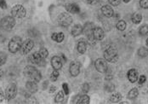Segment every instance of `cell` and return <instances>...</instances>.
<instances>
[{
    "mask_svg": "<svg viewBox=\"0 0 148 104\" xmlns=\"http://www.w3.org/2000/svg\"><path fill=\"white\" fill-rule=\"evenodd\" d=\"M24 75L29 79L35 82H39L42 79L41 73L33 66H27L24 68Z\"/></svg>",
    "mask_w": 148,
    "mask_h": 104,
    "instance_id": "cell-1",
    "label": "cell"
},
{
    "mask_svg": "<svg viewBox=\"0 0 148 104\" xmlns=\"http://www.w3.org/2000/svg\"><path fill=\"white\" fill-rule=\"evenodd\" d=\"M15 25V20L14 16L7 15L2 19L0 22V28L3 31H10Z\"/></svg>",
    "mask_w": 148,
    "mask_h": 104,
    "instance_id": "cell-2",
    "label": "cell"
},
{
    "mask_svg": "<svg viewBox=\"0 0 148 104\" xmlns=\"http://www.w3.org/2000/svg\"><path fill=\"white\" fill-rule=\"evenodd\" d=\"M104 57L105 60L109 61V62H115L118 61L119 55L118 51L115 48L113 47H108L104 51Z\"/></svg>",
    "mask_w": 148,
    "mask_h": 104,
    "instance_id": "cell-3",
    "label": "cell"
},
{
    "mask_svg": "<svg viewBox=\"0 0 148 104\" xmlns=\"http://www.w3.org/2000/svg\"><path fill=\"white\" fill-rule=\"evenodd\" d=\"M21 45H22L21 39L18 36L13 37L9 43V50L11 53H16L21 50Z\"/></svg>",
    "mask_w": 148,
    "mask_h": 104,
    "instance_id": "cell-4",
    "label": "cell"
},
{
    "mask_svg": "<svg viewBox=\"0 0 148 104\" xmlns=\"http://www.w3.org/2000/svg\"><path fill=\"white\" fill-rule=\"evenodd\" d=\"M72 22H73V18L67 13H61L58 16V23L60 26H61L63 28L69 27Z\"/></svg>",
    "mask_w": 148,
    "mask_h": 104,
    "instance_id": "cell-5",
    "label": "cell"
},
{
    "mask_svg": "<svg viewBox=\"0 0 148 104\" xmlns=\"http://www.w3.org/2000/svg\"><path fill=\"white\" fill-rule=\"evenodd\" d=\"M17 94V87L15 83H10L5 90V98L8 101H10L12 99H14L16 96Z\"/></svg>",
    "mask_w": 148,
    "mask_h": 104,
    "instance_id": "cell-6",
    "label": "cell"
},
{
    "mask_svg": "<svg viewBox=\"0 0 148 104\" xmlns=\"http://www.w3.org/2000/svg\"><path fill=\"white\" fill-rule=\"evenodd\" d=\"M45 58H44L39 51L34 52L33 54H32L29 56V61H31V63L38 65V66H44L45 64Z\"/></svg>",
    "mask_w": 148,
    "mask_h": 104,
    "instance_id": "cell-7",
    "label": "cell"
},
{
    "mask_svg": "<svg viewBox=\"0 0 148 104\" xmlns=\"http://www.w3.org/2000/svg\"><path fill=\"white\" fill-rule=\"evenodd\" d=\"M26 14H27V11L25 8L21 4L15 5L11 10V15L16 18H23L26 16Z\"/></svg>",
    "mask_w": 148,
    "mask_h": 104,
    "instance_id": "cell-8",
    "label": "cell"
},
{
    "mask_svg": "<svg viewBox=\"0 0 148 104\" xmlns=\"http://www.w3.org/2000/svg\"><path fill=\"white\" fill-rule=\"evenodd\" d=\"M34 46V43L32 39H27L25 40L23 43H22V45H21V53L22 55H27L28 54L30 51L32 50Z\"/></svg>",
    "mask_w": 148,
    "mask_h": 104,
    "instance_id": "cell-9",
    "label": "cell"
},
{
    "mask_svg": "<svg viewBox=\"0 0 148 104\" xmlns=\"http://www.w3.org/2000/svg\"><path fill=\"white\" fill-rule=\"evenodd\" d=\"M95 69L99 72V73H106L108 69V67H107V64H106V61L104 59L101 58H99L95 61Z\"/></svg>",
    "mask_w": 148,
    "mask_h": 104,
    "instance_id": "cell-10",
    "label": "cell"
},
{
    "mask_svg": "<svg viewBox=\"0 0 148 104\" xmlns=\"http://www.w3.org/2000/svg\"><path fill=\"white\" fill-rule=\"evenodd\" d=\"M80 67H81V64L79 61H72L70 65V68H69L71 75L73 77H77L80 73Z\"/></svg>",
    "mask_w": 148,
    "mask_h": 104,
    "instance_id": "cell-11",
    "label": "cell"
},
{
    "mask_svg": "<svg viewBox=\"0 0 148 104\" xmlns=\"http://www.w3.org/2000/svg\"><path fill=\"white\" fill-rule=\"evenodd\" d=\"M5 74H6V77H7L8 79L13 80V79H15L19 76V70L15 67H10L8 68Z\"/></svg>",
    "mask_w": 148,
    "mask_h": 104,
    "instance_id": "cell-12",
    "label": "cell"
},
{
    "mask_svg": "<svg viewBox=\"0 0 148 104\" xmlns=\"http://www.w3.org/2000/svg\"><path fill=\"white\" fill-rule=\"evenodd\" d=\"M95 29V26L92 22H87L84 27L83 28V32L87 36V38H91V37H94L93 36V32Z\"/></svg>",
    "mask_w": 148,
    "mask_h": 104,
    "instance_id": "cell-13",
    "label": "cell"
},
{
    "mask_svg": "<svg viewBox=\"0 0 148 104\" xmlns=\"http://www.w3.org/2000/svg\"><path fill=\"white\" fill-rule=\"evenodd\" d=\"M51 65L55 70H60L62 67V60L58 56H55L51 59Z\"/></svg>",
    "mask_w": 148,
    "mask_h": 104,
    "instance_id": "cell-14",
    "label": "cell"
},
{
    "mask_svg": "<svg viewBox=\"0 0 148 104\" xmlns=\"http://www.w3.org/2000/svg\"><path fill=\"white\" fill-rule=\"evenodd\" d=\"M93 36L96 40H102L105 37V32L101 28H95L93 32Z\"/></svg>",
    "mask_w": 148,
    "mask_h": 104,
    "instance_id": "cell-15",
    "label": "cell"
},
{
    "mask_svg": "<svg viewBox=\"0 0 148 104\" xmlns=\"http://www.w3.org/2000/svg\"><path fill=\"white\" fill-rule=\"evenodd\" d=\"M66 10L72 14H77L80 12V8L76 3H67L66 5Z\"/></svg>",
    "mask_w": 148,
    "mask_h": 104,
    "instance_id": "cell-16",
    "label": "cell"
},
{
    "mask_svg": "<svg viewBox=\"0 0 148 104\" xmlns=\"http://www.w3.org/2000/svg\"><path fill=\"white\" fill-rule=\"evenodd\" d=\"M37 82L35 81H32V80H29L27 82L26 84V88L27 89V90L31 92V93H35L38 91V85L36 84Z\"/></svg>",
    "mask_w": 148,
    "mask_h": 104,
    "instance_id": "cell-17",
    "label": "cell"
},
{
    "mask_svg": "<svg viewBox=\"0 0 148 104\" xmlns=\"http://www.w3.org/2000/svg\"><path fill=\"white\" fill-rule=\"evenodd\" d=\"M128 79L131 83H134L138 80L139 76H138V72L136 69H130L128 72Z\"/></svg>",
    "mask_w": 148,
    "mask_h": 104,
    "instance_id": "cell-18",
    "label": "cell"
},
{
    "mask_svg": "<svg viewBox=\"0 0 148 104\" xmlns=\"http://www.w3.org/2000/svg\"><path fill=\"white\" fill-rule=\"evenodd\" d=\"M101 11H102V14H103L106 17H112L113 14H114V12H113V10H112V8L110 6V5H104L103 7L101 8Z\"/></svg>",
    "mask_w": 148,
    "mask_h": 104,
    "instance_id": "cell-19",
    "label": "cell"
},
{
    "mask_svg": "<svg viewBox=\"0 0 148 104\" xmlns=\"http://www.w3.org/2000/svg\"><path fill=\"white\" fill-rule=\"evenodd\" d=\"M83 32V27L79 24H76L74 25V27L72 29V35L74 37H77L79 36L81 33Z\"/></svg>",
    "mask_w": 148,
    "mask_h": 104,
    "instance_id": "cell-20",
    "label": "cell"
},
{
    "mask_svg": "<svg viewBox=\"0 0 148 104\" xmlns=\"http://www.w3.org/2000/svg\"><path fill=\"white\" fill-rule=\"evenodd\" d=\"M64 33L63 32H54L52 34V39L57 43H60L64 39Z\"/></svg>",
    "mask_w": 148,
    "mask_h": 104,
    "instance_id": "cell-21",
    "label": "cell"
},
{
    "mask_svg": "<svg viewBox=\"0 0 148 104\" xmlns=\"http://www.w3.org/2000/svg\"><path fill=\"white\" fill-rule=\"evenodd\" d=\"M86 50H87V44H86V42H84L83 40L79 41L78 44H77V50H78V52L80 54H84V53H85Z\"/></svg>",
    "mask_w": 148,
    "mask_h": 104,
    "instance_id": "cell-22",
    "label": "cell"
},
{
    "mask_svg": "<svg viewBox=\"0 0 148 104\" xmlns=\"http://www.w3.org/2000/svg\"><path fill=\"white\" fill-rule=\"evenodd\" d=\"M121 99H122V95L119 92H115L110 96V101L112 103H119Z\"/></svg>",
    "mask_w": 148,
    "mask_h": 104,
    "instance_id": "cell-23",
    "label": "cell"
},
{
    "mask_svg": "<svg viewBox=\"0 0 148 104\" xmlns=\"http://www.w3.org/2000/svg\"><path fill=\"white\" fill-rule=\"evenodd\" d=\"M138 95H139L138 90L136 89V88H134V89H132L130 92H129V94H128V98L130 99V100H134V99H135V98L138 96Z\"/></svg>",
    "mask_w": 148,
    "mask_h": 104,
    "instance_id": "cell-24",
    "label": "cell"
},
{
    "mask_svg": "<svg viewBox=\"0 0 148 104\" xmlns=\"http://www.w3.org/2000/svg\"><path fill=\"white\" fill-rule=\"evenodd\" d=\"M131 20H132V21H133L134 24H139L142 21V16H141L140 14H139V13H135V14H134L132 15Z\"/></svg>",
    "mask_w": 148,
    "mask_h": 104,
    "instance_id": "cell-25",
    "label": "cell"
},
{
    "mask_svg": "<svg viewBox=\"0 0 148 104\" xmlns=\"http://www.w3.org/2000/svg\"><path fill=\"white\" fill-rule=\"evenodd\" d=\"M7 58H8L7 54L3 51H0V67L6 63Z\"/></svg>",
    "mask_w": 148,
    "mask_h": 104,
    "instance_id": "cell-26",
    "label": "cell"
},
{
    "mask_svg": "<svg viewBox=\"0 0 148 104\" xmlns=\"http://www.w3.org/2000/svg\"><path fill=\"white\" fill-rule=\"evenodd\" d=\"M138 55L140 57H147L148 56V50L145 47H141L138 50Z\"/></svg>",
    "mask_w": 148,
    "mask_h": 104,
    "instance_id": "cell-27",
    "label": "cell"
},
{
    "mask_svg": "<svg viewBox=\"0 0 148 104\" xmlns=\"http://www.w3.org/2000/svg\"><path fill=\"white\" fill-rule=\"evenodd\" d=\"M77 104H88V103H89V97L88 96L84 95V96H81V97L78 99V101L77 102Z\"/></svg>",
    "mask_w": 148,
    "mask_h": 104,
    "instance_id": "cell-28",
    "label": "cell"
},
{
    "mask_svg": "<svg viewBox=\"0 0 148 104\" xmlns=\"http://www.w3.org/2000/svg\"><path fill=\"white\" fill-rule=\"evenodd\" d=\"M64 100V93L62 91H59L57 93V95L56 96V98H55V102L56 103H62Z\"/></svg>",
    "mask_w": 148,
    "mask_h": 104,
    "instance_id": "cell-29",
    "label": "cell"
},
{
    "mask_svg": "<svg viewBox=\"0 0 148 104\" xmlns=\"http://www.w3.org/2000/svg\"><path fill=\"white\" fill-rule=\"evenodd\" d=\"M139 33L140 36H146L148 34V25H143L140 28Z\"/></svg>",
    "mask_w": 148,
    "mask_h": 104,
    "instance_id": "cell-30",
    "label": "cell"
},
{
    "mask_svg": "<svg viewBox=\"0 0 148 104\" xmlns=\"http://www.w3.org/2000/svg\"><path fill=\"white\" fill-rule=\"evenodd\" d=\"M117 28L119 30V31H123L126 28V22L124 21H119V22L117 23Z\"/></svg>",
    "mask_w": 148,
    "mask_h": 104,
    "instance_id": "cell-31",
    "label": "cell"
},
{
    "mask_svg": "<svg viewBox=\"0 0 148 104\" xmlns=\"http://www.w3.org/2000/svg\"><path fill=\"white\" fill-rule=\"evenodd\" d=\"M58 77H59V72L57 70H56V71H53L52 72V74L50 75V79L52 81H56Z\"/></svg>",
    "mask_w": 148,
    "mask_h": 104,
    "instance_id": "cell-32",
    "label": "cell"
},
{
    "mask_svg": "<svg viewBox=\"0 0 148 104\" xmlns=\"http://www.w3.org/2000/svg\"><path fill=\"white\" fill-rule=\"evenodd\" d=\"M39 53H40V55H41L44 58L48 57V56H49V51H48V50L45 49V48H41V49L39 50Z\"/></svg>",
    "mask_w": 148,
    "mask_h": 104,
    "instance_id": "cell-33",
    "label": "cell"
},
{
    "mask_svg": "<svg viewBox=\"0 0 148 104\" xmlns=\"http://www.w3.org/2000/svg\"><path fill=\"white\" fill-rule=\"evenodd\" d=\"M105 90H106V91H108V92H112V91H114V90H115V86H114V85H112V84H107V85H106V86H105Z\"/></svg>",
    "mask_w": 148,
    "mask_h": 104,
    "instance_id": "cell-34",
    "label": "cell"
},
{
    "mask_svg": "<svg viewBox=\"0 0 148 104\" xmlns=\"http://www.w3.org/2000/svg\"><path fill=\"white\" fill-rule=\"evenodd\" d=\"M140 5L142 9H148V0H140Z\"/></svg>",
    "mask_w": 148,
    "mask_h": 104,
    "instance_id": "cell-35",
    "label": "cell"
},
{
    "mask_svg": "<svg viewBox=\"0 0 148 104\" xmlns=\"http://www.w3.org/2000/svg\"><path fill=\"white\" fill-rule=\"evenodd\" d=\"M146 80H147V78H146V76L145 75H141L140 78H139V85H143L145 82H146Z\"/></svg>",
    "mask_w": 148,
    "mask_h": 104,
    "instance_id": "cell-36",
    "label": "cell"
},
{
    "mask_svg": "<svg viewBox=\"0 0 148 104\" xmlns=\"http://www.w3.org/2000/svg\"><path fill=\"white\" fill-rule=\"evenodd\" d=\"M82 90H83V92H84V93H87V92H88V91L89 90V84H87V83L84 84V85H83V86H82Z\"/></svg>",
    "mask_w": 148,
    "mask_h": 104,
    "instance_id": "cell-37",
    "label": "cell"
},
{
    "mask_svg": "<svg viewBox=\"0 0 148 104\" xmlns=\"http://www.w3.org/2000/svg\"><path fill=\"white\" fill-rule=\"evenodd\" d=\"M108 2L113 6H118L119 3H121V0H108Z\"/></svg>",
    "mask_w": 148,
    "mask_h": 104,
    "instance_id": "cell-38",
    "label": "cell"
},
{
    "mask_svg": "<svg viewBox=\"0 0 148 104\" xmlns=\"http://www.w3.org/2000/svg\"><path fill=\"white\" fill-rule=\"evenodd\" d=\"M0 8L3 9V10L7 8V3H6L5 0H0Z\"/></svg>",
    "mask_w": 148,
    "mask_h": 104,
    "instance_id": "cell-39",
    "label": "cell"
},
{
    "mask_svg": "<svg viewBox=\"0 0 148 104\" xmlns=\"http://www.w3.org/2000/svg\"><path fill=\"white\" fill-rule=\"evenodd\" d=\"M4 99H5V94L3 91V90L0 88V103H3Z\"/></svg>",
    "mask_w": 148,
    "mask_h": 104,
    "instance_id": "cell-40",
    "label": "cell"
},
{
    "mask_svg": "<svg viewBox=\"0 0 148 104\" xmlns=\"http://www.w3.org/2000/svg\"><path fill=\"white\" fill-rule=\"evenodd\" d=\"M63 90H64V92H65L66 95H67L69 93V88H68L67 84H66V83L63 84Z\"/></svg>",
    "mask_w": 148,
    "mask_h": 104,
    "instance_id": "cell-41",
    "label": "cell"
},
{
    "mask_svg": "<svg viewBox=\"0 0 148 104\" xmlns=\"http://www.w3.org/2000/svg\"><path fill=\"white\" fill-rule=\"evenodd\" d=\"M86 1H87V3H88L89 4L94 5V4H96V3H98L100 0H86Z\"/></svg>",
    "mask_w": 148,
    "mask_h": 104,
    "instance_id": "cell-42",
    "label": "cell"
},
{
    "mask_svg": "<svg viewBox=\"0 0 148 104\" xmlns=\"http://www.w3.org/2000/svg\"><path fill=\"white\" fill-rule=\"evenodd\" d=\"M3 75H4V71H3V69H0V81H1V79H3Z\"/></svg>",
    "mask_w": 148,
    "mask_h": 104,
    "instance_id": "cell-43",
    "label": "cell"
},
{
    "mask_svg": "<svg viewBox=\"0 0 148 104\" xmlns=\"http://www.w3.org/2000/svg\"><path fill=\"white\" fill-rule=\"evenodd\" d=\"M56 90V87H55V86H51L50 87V90H49V92L50 93H53V92H55V90Z\"/></svg>",
    "mask_w": 148,
    "mask_h": 104,
    "instance_id": "cell-44",
    "label": "cell"
},
{
    "mask_svg": "<svg viewBox=\"0 0 148 104\" xmlns=\"http://www.w3.org/2000/svg\"><path fill=\"white\" fill-rule=\"evenodd\" d=\"M123 1L124 3H129V2H130V0H123Z\"/></svg>",
    "mask_w": 148,
    "mask_h": 104,
    "instance_id": "cell-45",
    "label": "cell"
},
{
    "mask_svg": "<svg viewBox=\"0 0 148 104\" xmlns=\"http://www.w3.org/2000/svg\"><path fill=\"white\" fill-rule=\"evenodd\" d=\"M147 46H148V39H147Z\"/></svg>",
    "mask_w": 148,
    "mask_h": 104,
    "instance_id": "cell-46",
    "label": "cell"
}]
</instances>
